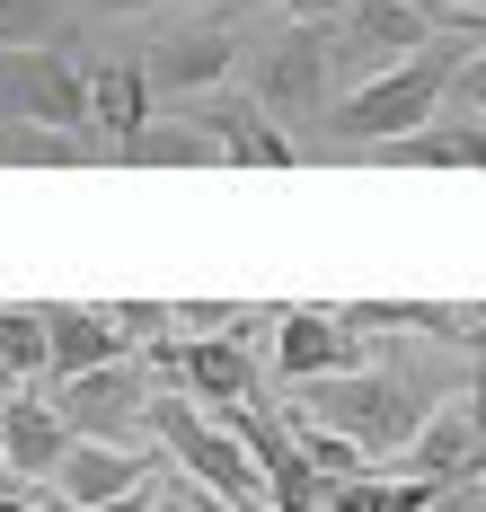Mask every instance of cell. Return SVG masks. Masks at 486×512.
Returning <instances> with one entry per match:
<instances>
[{"mask_svg": "<svg viewBox=\"0 0 486 512\" xmlns=\"http://www.w3.org/2000/svg\"><path fill=\"white\" fill-rule=\"evenodd\" d=\"M151 98H160V89H151L142 62H98V71H89V106H98V133H107L115 151L151 124Z\"/></svg>", "mask_w": 486, "mask_h": 512, "instance_id": "obj_15", "label": "cell"}, {"mask_svg": "<svg viewBox=\"0 0 486 512\" xmlns=\"http://www.w3.org/2000/svg\"><path fill=\"white\" fill-rule=\"evenodd\" d=\"M107 318L124 327V345H133V354H142V345H160V336H177V309H168V301H115Z\"/></svg>", "mask_w": 486, "mask_h": 512, "instance_id": "obj_20", "label": "cell"}, {"mask_svg": "<svg viewBox=\"0 0 486 512\" xmlns=\"http://www.w3.org/2000/svg\"><path fill=\"white\" fill-rule=\"evenodd\" d=\"M71 451H80L71 415H62L54 398H36V389H18V398H9V415H0V460H9L27 486H36V495H45V486L62 477V460H71Z\"/></svg>", "mask_w": 486, "mask_h": 512, "instance_id": "obj_9", "label": "cell"}, {"mask_svg": "<svg viewBox=\"0 0 486 512\" xmlns=\"http://www.w3.org/2000/svg\"><path fill=\"white\" fill-rule=\"evenodd\" d=\"M115 159H124V168H213V159H230V151H221V133H204L195 115H151Z\"/></svg>", "mask_w": 486, "mask_h": 512, "instance_id": "obj_14", "label": "cell"}, {"mask_svg": "<svg viewBox=\"0 0 486 512\" xmlns=\"http://www.w3.org/2000/svg\"><path fill=\"white\" fill-rule=\"evenodd\" d=\"M54 407L71 415L80 442H142V433H151V407H160V371L142 354L98 362V371H80V380H54Z\"/></svg>", "mask_w": 486, "mask_h": 512, "instance_id": "obj_5", "label": "cell"}, {"mask_svg": "<svg viewBox=\"0 0 486 512\" xmlns=\"http://www.w3.org/2000/svg\"><path fill=\"white\" fill-rule=\"evenodd\" d=\"M0 495H36V486H27V477H18L9 460H0Z\"/></svg>", "mask_w": 486, "mask_h": 512, "instance_id": "obj_26", "label": "cell"}, {"mask_svg": "<svg viewBox=\"0 0 486 512\" xmlns=\"http://www.w3.org/2000/svg\"><path fill=\"white\" fill-rule=\"evenodd\" d=\"M327 27H336L345 89H363V80H380V71H398V62H416V53L442 45V36H433L442 18H433L425 0H336Z\"/></svg>", "mask_w": 486, "mask_h": 512, "instance_id": "obj_4", "label": "cell"}, {"mask_svg": "<svg viewBox=\"0 0 486 512\" xmlns=\"http://www.w3.org/2000/svg\"><path fill=\"white\" fill-rule=\"evenodd\" d=\"M398 477H433V486H460V477H486V354L478 371H469V389L460 398H442L433 407V424L398 451Z\"/></svg>", "mask_w": 486, "mask_h": 512, "instance_id": "obj_7", "label": "cell"}, {"mask_svg": "<svg viewBox=\"0 0 486 512\" xmlns=\"http://www.w3.org/2000/svg\"><path fill=\"white\" fill-rule=\"evenodd\" d=\"M0 115L9 124H45V133H98V106H89V71L45 53H0Z\"/></svg>", "mask_w": 486, "mask_h": 512, "instance_id": "obj_6", "label": "cell"}, {"mask_svg": "<svg viewBox=\"0 0 486 512\" xmlns=\"http://www.w3.org/2000/svg\"><path fill=\"white\" fill-rule=\"evenodd\" d=\"M451 115H469V124H486V45L460 62V80H451Z\"/></svg>", "mask_w": 486, "mask_h": 512, "instance_id": "obj_21", "label": "cell"}, {"mask_svg": "<svg viewBox=\"0 0 486 512\" xmlns=\"http://www.w3.org/2000/svg\"><path fill=\"white\" fill-rule=\"evenodd\" d=\"M18 389H27V380H18V371H9V354H0V415H9V398H18Z\"/></svg>", "mask_w": 486, "mask_h": 512, "instance_id": "obj_25", "label": "cell"}, {"mask_svg": "<svg viewBox=\"0 0 486 512\" xmlns=\"http://www.w3.org/2000/svg\"><path fill=\"white\" fill-rule=\"evenodd\" d=\"M389 168H486V124H469V115H433L425 133H407V142H389Z\"/></svg>", "mask_w": 486, "mask_h": 512, "instance_id": "obj_16", "label": "cell"}, {"mask_svg": "<svg viewBox=\"0 0 486 512\" xmlns=\"http://www.w3.org/2000/svg\"><path fill=\"white\" fill-rule=\"evenodd\" d=\"M433 495H442V486H433V477H398V468H389V477H345V486H327V512H433Z\"/></svg>", "mask_w": 486, "mask_h": 512, "instance_id": "obj_17", "label": "cell"}, {"mask_svg": "<svg viewBox=\"0 0 486 512\" xmlns=\"http://www.w3.org/2000/svg\"><path fill=\"white\" fill-rule=\"evenodd\" d=\"M478 53V36H442L433 53L416 62H398V71H380L363 89H345L336 115H327V151H389V142H407V133H425L433 115L451 106V80H460V62Z\"/></svg>", "mask_w": 486, "mask_h": 512, "instance_id": "obj_2", "label": "cell"}, {"mask_svg": "<svg viewBox=\"0 0 486 512\" xmlns=\"http://www.w3.org/2000/svg\"><path fill=\"white\" fill-rule=\"evenodd\" d=\"M469 371H478V362H469ZM469 371L425 362V354H380V362H363V371H336V380H301V389H292V415H310L327 433H354L372 460H398V451L433 424V407L469 389Z\"/></svg>", "mask_w": 486, "mask_h": 512, "instance_id": "obj_1", "label": "cell"}, {"mask_svg": "<svg viewBox=\"0 0 486 512\" xmlns=\"http://www.w3.org/2000/svg\"><path fill=\"white\" fill-rule=\"evenodd\" d=\"M98 512H168V495H160V477H151V486H133V495H115V504H98Z\"/></svg>", "mask_w": 486, "mask_h": 512, "instance_id": "obj_24", "label": "cell"}, {"mask_svg": "<svg viewBox=\"0 0 486 512\" xmlns=\"http://www.w3.org/2000/svg\"><path fill=\"white\" fill-rule=\"evenodd\" d=\"M142 71H151L160 98H213L221 80L239 71V36L230 27H186V36H168V45L142 53Z\"/></svg>", "mask_w": 486, "mask_h": 512, "instance_id": "obj_11", "label": "cell"}, {"mask_svg": "<svg viewBox=\"0 0 486 512\" xmlns=\"http://www.w3.org/2000/svg\"><path fill=\"white\" fill-rule=\"evenodd\" d=\"M433 512H486V477H460V486H442Z\"/></svg>", "mask_w": 486, "mask_h": 512, "instance_id": "obj_22", "label": "cell"}, {"mask_svg": "<svg viewBox=\"0 0 486 512\" xmlns=\"http://www.w3.org/2000/svg\"><path fill=\"white\" fill-rule=\"evenodd\" d=\"M107 18H133V9H160V0H98Z\"/></svg>", "mask_w": 486, "mask_h": 512, "instance_id": "obj_27", "label": "cell"}, {"mask_svg": "<svg viewBox=\"0 0 486 512\" xmlns=\"http://www.w3.org/2000/svg\"><path fill=\"white\" fill-rule=\"evenodd\" d=\"M151 468L160 460H151L142 442H80L45 495H54L62 512H98V504H115V495H133V486H151Z\"/></svg>", "mask_w": 486, "mask_h": 512, "instance_id": "obj_10", "label": "cell"}, {"mask_svg": "<svg viewBox=\"0 0 486 512\" xmlns=\"http://www.w3.org/2000/svg\"><path fill=\"white\" fill-rule=\"evenodd\" d=\"M195 124H204V133H221V151L239 159V168H292V159H301V142H292V133H283L257 98H239V89L195 98Z\"/></svg>", "mask_w": 486, "mask_h": 512, "instance_id": "obj_12", "label": "cell"}, {"mask_svg": "<svg viewBox=\"0 0 486 512\" xmlns=\"http://www.w3.org/2000/svg\"><path fill=\"white\" fill-rule=\"evenodd\" d=\"M0 354L9 371L36 389V380H54V336H45V309H0Z\"/></svg>", "mask_w": 486, "mask_h": 512, "instance_id": "obj_18", "label": "cell"}, {"mask_svg": "<svg viewBox=\"0 0 486 512\" xmlns=\"http://www.w3.org/2000/svg\"><path fill=\"white\" fill-rule=\"evenodd\" d=\"M380 362L363 345V327L345 309H274V371L301 389V380H336V371H363Z\"/></svg>", "mask_w": 486, "mask_h": 512, "instance_id": "obj_8", "label": "cell"}, {"mask_svg": "<svg viewBox=\"0 0 486 512\" xmlns=\"http://www.w3.org/2000/svg\"><path fill=\"white\" fill-rule=\"evenodd\" d=\"M62 36V0H0V53H45Z\"/></svg>", "mask_w": 486, "mask_h": 512, "instance_id": "obj_19", "label": "cell"}, {"mask_svg": "<svg viewBox=\"0 0 486 512\" xmlns=\"http://www.w3.org/2000/svg\"><path fill=\"white\" fill-rule=\"evenodd\" d=\"M469 36H478V45H486V18H478V27H469Z\"/></svg>", "mask_w": 486, "mask_h": 512, "instance_id": "obj_29", "label": "cell"}, {"mask_svg": "<svg viewBox=\"0 0 486 512\" xmlns=\"http://www.w3.org/2000/svg\"><path fill=\"white\" fill-rule=\"evenodd\" d=\"M36 309H45V336H54V380H80V371H98V362L133 354L107 309H80V301H36Z\"/></svg>", "mask_w": 486, "mask_h": 512, "instance_id": "obj_13", "label": "cell"}, {"mask_svg": "<svg viewBox=\"0 0 486 512\" xmlns=\"http://www.w3.org/2000/svg\"><path fill=\"white\" fill-rule=\"evenodd\" d=\"M425 9L442 18V27H460V36H469V27L486 18V0H425Z\"/></svg>", "mask_w": 486, "mask_h": 512, "instance_id": "obj_23", "label": "cell"}, {"mask_svg": "<svg viewBox=\"0 0 486 512\" xmlns=\"http://www.w3.org/2000/svg\"><path fill=\"white\" fill-rule=\"evenodd\" d=\"M204 512H248V504H230V495H213V486H204Z\"/></svg>", "mask_w": 486, "mask_h": 512, "instance_id": "obj_28", "label": "cell"}, {"mask_svg": "<svg viewBox=\"0 0 486 512\" xmlns=\"http://www.w3.org/2000/svg\"><path fill=\"white\" fill-rule=\"evenodd\" d=\"M248 98L266 106L274 124H310L327 133V115L345 98V62H336V27L327 18H292V27H274L257 62H248Z\"/></svg>", "mask_w": 486, "mask_h": 512, "instance_id": "obj_3", "label": "cell"}]
</instances>
